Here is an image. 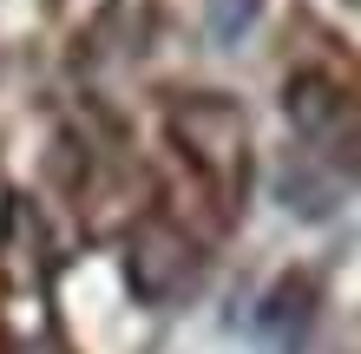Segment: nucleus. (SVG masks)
Instances as JSON below:
<instances>
[{"label": "nucleus", "mask_w": 361, "mask_h": 354, "mask_svg": "<svg viewBox=\"0 0 361 354\" xmlns=\"http://www.w3.org/2000/svg\"><path fill=\"white\" fill-rule=\"evenodd\" d=\"M309 296H315V289H309L302 276L283 282V289L263 302V328H302V322H309Z\"/></svg>", "instance_id": "obj_4"}, {"label": "nucleus", "mask_w": 361, "mask_h": 354, "mask_svg": "<svg viewBox=\"0 0 361 354\" xmlns=\"http://www.w3.org/2000/svg\"><path fill=\"white\" fill-rule=\"evenodd\" d=\"M276 191H283V203H295V210H302V217H329V203H335V184L309 177L302 164H289V171L276 177Z\"/></svg>", "instance_id": "obj_3"}, {"label": "nucleus", "mask_w": 361, "mask_h": 354, "mask_svg": "<svg viewBox=\"0 0 361 354\" xmlns=\"http://www.w3.org/2000/svg\"><path fill=\"white\" fill-rule=\"evenodd\" d=\"M190 276H197V249H190L178 230H164V223L138 230V243H132V289H138L145 302L178 296Z\"/></svg>", "instance_id": "obj_1"}, {"label": "nucleus", "mask_w": 361, "mask_h": 354, "mask_svg": "<svg viewBox=\"0 0 361 354\" xmlns=\"http://www.w3.org/2000/svg\"><path fill=\"white\" fill-rule=\"evenodd\" d=\"M263 0H210V33H217V46H237L250 33V20H257Z\"/></svg>", "instance_id": "obj_5"}, {"label": "nucleus", "mask_w": 361, "mask_h": 354, "mask_svg": "<svg viewBox=\"0 0 361 354\" xmlns=\"http://www.w3.org/2000/svg\"><path fill=\"white\" fill-rule=\"evenodd\" d=\"M283 106H289V125H295L302 138H322L329 125L342 118V92H335L322 72H302V79H289Z\"/></svg>", "instance_id": "obj_2"}]
</instances>
